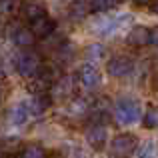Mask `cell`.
<instances>
[{
  "label": "cell",
  "instance_id": "1",
  "mask_svg": "<svg viewBox=\"0 0 158 158\" xmlns=\"http://www.w3.org/2000/svg\"><path fill=\"white\" fill-rule=\"evenodd\" d=\"M114 118L118 124H134L140 118V104L134 98L122 96L118 102L114 104Z\"/></svg>",
  "mask_w": 158,
  "mask_h": 158
},
{
  "label": "cell",
  "instance_id": "2",
  "mask_svg": "<svg viewBox=\"0 0 158 158\" xmlns=\"http://www.w3.org/2000/svg\"><path fill=\"white\" fill-rule=\"evenodd\" d=\"M136 148H138V140L134 134H128V132L114 136L110 142V152L114 158H128L136 152Z\"/></svg>",
  "mask_w": 158,
  "mask_h": 158
},
{
  "label": "cell",
  "instance_id": "3",
  "mask_svg": "<svg viewBox=\"0 0 158 158\" xmlns=\"http://www.w3.org/2000/svg\"><path fill=\"white\" fill-rule=\"evenodd\" d=\"M42 68H44L42 66V58H40V54L34 52V50L24 52L22 56L18 58V72L22 74L24 78H28V80H32Z\"/></svg>",
  "mask_w": 158,
  "mask_h": 158
},
{
  "label": "cell",
  "instance_id": "4",
  "mask_svg": "<svg viewBox=\"0 0 158 158\" xmlns=\"http://www.w3.org/2000/svg\"><path fill=\"white\" fill-rule=\"evenodd\" d=\"M56 80H58V78L54 76L52 68H42V70H40V72L30 80L28 88H30V92H34V96H36V94H48V92L54 88Z\"/></svg>",
  "mask_w": 158,
  "mask_h": 158
},
{
  "label": "cell",
  "instance_id": "5",
  "mask_svg": "<svg viewBox=\"0 0 158 158\" xmlns=\"http://www.w3.org/2000/svg\"><path fill=\"white\" fill-rule=\"evenodd\" d=\"M132 68H134V62H132L130 56H114V58H110L108 64H106L108 74L114 76V78H122V76H126V74H130Z\"/></svg>",
  "mask_w": 158,
  "mask_h": 158
},
{
  "label": "cell",
  "instance_id": "6",
  "mask_svg": "<svg viewBox=\"0 0 158 158\" xmlns=\"http://www.w3.org/2000/svg\"><path fill=\"white\" fill-rule=\"evenodd\" d=\"M84 136H86V142H88L94 150H102V148H104V144H106V128L102 126V124H94L92 122L88 128H86Z\"/></svg>",
  "mask_w": 158,
  "mask_h": 158
},
{
  "label": "cell",
  "instance_id": "7",
  "mask_svg": "<svg viewBox=\"0 0 158 158\" xmlns=\"http://www.w3.org/2000/svg\"><path fill=\"white\" fill-rule=\"evenodd\" d=\"M20 14H22L30 24H34V22H38V20L46 18V8H44L42 4H38V2H24Z\"/></svg>",
  "mask_w": 158,
  "mask_h": 158
},
{
  "label": "cell",
  "instance_id": "8",
  "mask_svg": "<svg viewBox=\"0 0 158 158\" xmlns=\"http://www.w3.org/2000/svg\"><path fill=\"white\" fill-rule=\"evenodd\" d=\"M78 78H80V82L86 86V88H94V86L100 84V72L96 70L94 64L80 66V70H78Z\"/></svg>",
  "mask_w": 158,
  "mask_h": 158
},
{
  "label": "cell",
  "instance_id": "9",
  "mask_svg": "<svg viewBox=\"0 0 158 158\" xmlns=\"http://www.w3.org/2000/svg\"><path fill=\"white\" fill-rule=\"evenodd\" d=\"M90 12H92L90 2H86V0H74L68 6V18L72 20V22H82Z\"/></svg>",
  "mask_w": 158,
  "mask_h": 158
},
{
  "label": "cell",
  "instance_id": "10",
  "mask_svg": "<svg viewBox=\"0 0 158 158\" xmlns=\"http://www.w3.org/2000/svg\"><path fill=\"white\" fill-rule=\"evenodd\" d=\"M128 44L134 48H140V46H146L150 44V30L144 26H134L130 32H128Z\"/></svg>",
  "mask_w": 158,
  "mask_h": 158
},
{
  "label": "cell",
  "instance_id": "11",
  "mask_svg": "<svg viewBox=\"0 0 158 158\" xmlns=\"http://www.w3.org/2000/svg\"><path fill=\"white\" fill-rule=\"evenodd\" d=\"M12 40H14V44H16V46H20V48H30V46H34V42L38 38L34 36V32H32L30 28L18 26L14 30V34H12Z\"/></svg>",
  "mask_w": 158,
  "mask_h": 158
},
{
  "label": "cell",
  "instance_id": "12",
  "mask_svg": "<svg viewBox=\"0 0 158 158\" xmlns=\"http://www.w3.org/2000/svg\"><path fill=\"white\" fill-rule=\"evenodd\" d=\"M52 104V96L50 94H36L30 102H28V108H30V114L40 116L42 112H46Z\"/></svg>",
  "mask_w": 158,
  "mask_h": 158
},
{
  "label": "cell",
  "instance_id": "13",
  "mask_svg": "<svg viewBox=\"0 0 158 158\" xmlns=\"http://www.w3.org/2000/svg\"><path fill=\"white\" fill-rule=\"evenodd\" d=\"M54 28H56V22L50 20L48 16L42 18V20H38V22H34V24H30V30L34 32L36 38H48L54 32Z\"/></svg>",
  "mask_w": 158,
  "mask_h": 158
},
{
  "label": "cell",
  "instance_id": "14",
  "mask_svg": "<svg viewBox=\"0 0 158 158\" xmlns=\"http://www.w3.org/2000/svg\"><path fill=\"white\" fill-rule=\"evenodd\" d=\"M28 116H30L28 104L26 102H18V104L12 106V110H10V122L14 124V126H20V124H24L28 120Z\"/></svg>",
  "mask_w": 158,
  "mask_h": 158
},
{
  "label": "cell",
  "instance_id": "15",
  "mask_svg": "<svg viewBox=\"0 0 158 158\" xmlns=\"http://www.w3.org/2000/svg\"><path fill=\"white\" fill-rule=\"evenodd\" d=\"M72 90H74V82H72V78L70 76H64V78H58L56 80V84H54V88L50 90L52 94H58V96H68V94H72Z\"/></svg>",
  "mask_w": 158,
  "mask_h": 158
},
{
  "label": "cell",
  "instance_id": "16",
  "mask_svg": "<svg viewBox=\"0 0 158 158\" xmlns=\"http://www.w3.org/2000/svg\"><path fill=\"white\" fill-rule=\"evenodd\" d=\"M144 128L152 130V128H158V106L154 104H148L146 112H144V118H142Z\"/></svg>",
  "mask_w": 158,
  "mask_h": 158
},
{
  "label": "cell",
  "instance_id": "17",
  "mask_svg": "<svg viewBox=\"0 0 158 158\" xmlns=\"http://www.w3.org/2000/svg\"><path fill=\"white\" fill-rule=\"evenodd\" d=\"M22 10V2L20 0H0V14L2 16H14Z\"/></svg>",
  "mask_w": 158,
  "mask_h": 158
},
{
  "label": "cell",
  "instance_id": "18",
  "mask_svg": "<svg viewBox=\"0 0 158 158\" xmlns=\"http://www.w3.org/2000/svg\"><path fill=\"white\" fill-rule=\"evenodd\" d=\"M154 154H156L154 140H144V142L136 148V158H154Z\"/></svg>",
  "mask_w": 158,
  "mask_h": 158
},
{
  "label": "cell",
  "instance_id": "19",
  "mask_svg": "<svg viewBox=\"0 0 158 158\" xmlns=\"http://www.w3.org/2000/svg\"><path fill=\"white\" fill-rule=\"evenodd\" d=\"M18 158H46V150H44L40 144H30L20 152Z\"/></svg>",
  "mask_w": 158,
  "mask_h": 158
},
{
  "label": "cell",
  "instance_id": "20",
  "mask_svg": "<svg viewBox=\"0 0 158 158\" xmlns=\"http://www.w3.org/2000/svg\"><path fill=\"white\" fill-rule=\"evenodd\" d=\"M104 56H106V52H104V48H102L100 44H92V46L86 48V60L88 62H98Z\"/></svg>",
  "mask_w": 158,
  "mask_h": 158
},
{
  "label": "cell",
  "instance_id": "21",
  "mask_svg": "<svg viewBox=\"0 0 158 158\" xmlns=\"http://www.w3.org/2000/svg\"><path fill=\"white\" fill-rule=\"evenodd\" d=\"M118 0H90V8L92 12H108L110 8H114V4Z\"/></svg>",
  "mask_w": 158,
  "mask_h": 158
},
{
  "label": "cell",
  "instance_id": "22",
  "mask_svg": "<svg viewBox=\"0 0 158 158\" xmlns=\"http://www.w3.org/2000/svg\"><path fill=\"white\" fill-rule=\"evenodd\" d=\"M150 46H156L158 48V26L156 28H150Z\"/></svg>",
  "mask_w": 158,
  "mask_h": 158
},
{
  "label": "cell",
  "instance_id": "23",
  "mask_svg": "<svg viewBox=\"0 0 158 158\" xmlns=\"http://www.w3.org/2000/svg\"><path fill=\"white\" fill-rule=\"evenodd\" d=\"M150 10H152V14H156V16H158V0L150 4Z\"/></svg>",
  "mask_w": 158,
  "mask_h": 158
},
{
  "label": "cell",
  "instance_id": "24",
  "mask_svg": "<svg viewBox=\"0 0 158 158\" xmlns=\"http://www.w3.org/2000/svg\"><path fill=\"white\" fill-rule=\"evenodd\" d=\"M4 76H6V70H4V64H2V62H0V80H2Z\"/></svg>",
  "mask_w": 158,
  "mask_h": 158
},
{
  "label": "cell",
  "instance_id": "25",
  "mask_svg": "<svg viewBox=\"0 0 158 158\" xmlns=\"http://www.w3.org/2000/svg\"><path fill=\"white\" fill-rule=\"evenodd\" d=\"M136 4H150V0H134Z\"/></svg>",
  "mask_w": 158,
  "mask_h": 158
},
{
  "label": "cell",
  "instance_id": "26",
  "mask_svg": "<svg viewBox=\"0 0 158 158\" xmlns=\"http://www.w3.org/2000/svg\"><path fill=\"white\" fill-rule=\"evenodd\" d=\"M118 2H124V0H118Z\"/></svg>",
  "mask_w": 158,
  "mask_h": 158
},
{
  "label": "cell",
  "instance_id": "27",
  "mask_svg": "<svg viewBox=\"0 0 158 158\" xmlns=\"http://www.w3.org/2000/svg\"><path fill=\"white\" fill-rule=\"evenodd\" d=\"M0 158H2V156H0Z\"/></svg>",
  "mask_w": 158,
  "mask_h": 158
}]
</instances>
